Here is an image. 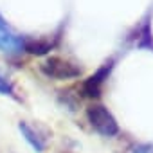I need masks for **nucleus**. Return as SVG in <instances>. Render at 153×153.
<instances>
[{
    "instance_id": "obj_1",
    "label": "nucleus",
    "mask_w": 153,
    "mask_h": 153,
    "mask_svg": "<svg viewBox=\"0 0 153 153\" xmlns=\"http://www.w3.org/2000/svg\"><path fill=\"white\" fill-rule=\"evenodd\" d=\"M87 119L90 126L103 137H114L119 133V124L114 114L103 105H90L87 108Z\"/></svg>"
},
{
    "instance_id": "obj_2",
    "label": "nucleus",
    "mask_w": 153,
    "mask_h": 153,
    "mask_svg": "<svg viewBox=\"0 0 153 153\" xmlns=\"http://www.w3.org/2000/svg\"><path fill=\"white\" fill-rule=\"evenodd\" d=\"M40 70L43 76L51 79H59V81H67V79H74L81 76V68L78 65H74L68 59H63L59 56H49L40 63Z\"/></svg>"
},
{
    "instance_id": "obj_3",
    "label": "nucleus",
    "mask_w": 153,
    "mask_h": 153,
    "mask_svg": "<svg viewBox=\"0 0 153 153\" xmlns=\"http://www.w3.org/2000/svg\"><path fill=\"white\" fill-rule=\"evenodd\" d=\"M25 49V38L15 33V29L0 16V51L6 54H20Z\"/></svg>"
},
{
    "instance_id": "obj_4",
    "label": "nucleus",
    "mask_w": 153,
    "mask_h": 153,
    "mask_svg": "<svg viewBox=\"0 0 153 153\" xmlns=\"http://www.w3.org/2000/svg\"><path fill=\"white\" fill-rule=\"evenodd\" d=\"M112 59L108 63H105L96 74H92L90 78H87L81 85V94L88 99H96L101 96L103 92V87H105V81L108 79V76H110V70H112Z\"/></svg>"
},
{
    "instance_id": "obj_5",
    "label": "nucleus",
    "mask_w": 153,
    "mask_h": 153,
    "mask_svg": "<svg viewBox=\"0 0 153 153\" xmlns=\"http://www.w3.org/2000/svg\"><path fill=\"white\" fill-rule=\"evenodd\" d=\"M18 130H20L22 137L27 140V144H29L33 149H36L38 153H42V151L45 149V140H43V137H40V133H38L33 126H29L25 121H20Z\"/></svg>"
},
{
    "instance_id": "obj_6",
    "label": "nucleus",
    "mask_w": 153,
    "mask_h": 153,
    "mask_svg": "<svg viewBox=\"0 0 153 153\" xmlns=\"http://www.w3.org/2000/svg\"><path fill=\"white\" fill-rule=\"evenodd\" d=\"M51 49H52V42H49V40H25L24 51L36 54V56H42V54H47Z\"/></svg>"
},
{
    "instance_id": "obj_7",
    "label": "nucleus",
    "mask_w": 153,
    "mask_h": 153,
    "mask_svg": "<svg viewBox=\"0 0 153 153\" xmlns=\"http://www.w3.org/2000/svg\"><path fill=\"white\" fill-rule=\"evenodd\" d=\"M0 94L15 97V87H13V83L6 78V76H2V74H0Z\"/></svg>"
},
{
    "instance_id": "obj_8",
    "label": "nucleus",
    "mask_w": 153,
    "mask_h": 153,
    "mask_svg": "<svg viewBox=\"0 0 153 153\" xmlns=\"http://www.w3.org/2000/svg\"><path fill=\"white\" fill-rule=\"evenodd\" d=\"M133 153H153V144H139L133 148Z\"/></svg>"
}]
</instances>
